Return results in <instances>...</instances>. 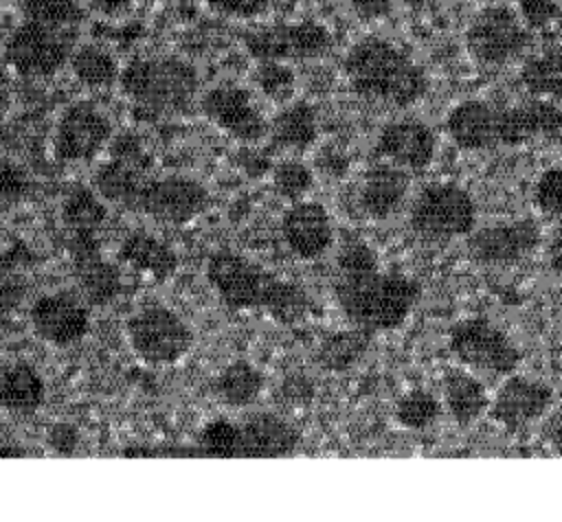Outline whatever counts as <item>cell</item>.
I'll return each instance as SVG.
<instances>
[{
	"label": "cell",
	"instance_id": "1",
	"mask_svg": "<svg viewBox=\"0 0 562 522\" xmlns=\"http://www.w3.org/2000/svg\"><path fill=\"white\" fill-rule=\"evenodd\" d=\"M206 281L231 309H266L279 322L301 320L312 305L310 296L296 283L283 281L231 250L209 257Z\"/></svg>",
	"mask_w": 562,
	"mask_h": 522
},
{
	"label": "cell",
	"instance_id": "2",
	"mask_svg": "<svg viewBox=\"0 0 562 522\" xmlns=\"http://www.w3.org/2000/svg\"><path fill=\"white\" fill-rule=\"evenodd\" d=\"M342 70L358 97L395 107L413 105L428 90L426 72L400 46L373 35L347 50Z\"/></svg>",
	"mask_w": 562,
	"mask_h": 522
},
{
	"label": "cell",
	"instance_id": "3",
	"mask_svg": "<svg viewBox=\"0 0 562 522\" xmlns=\"http://www.w3.org/2000/svg\"><path fill=\"white\" fill-rule=\"evenodd\" d=\"M119 88L140 118H162L191 112L200 79L180 57H138L119 75Z\"/></svg>",
	"mask_w": 562,
	"mask_h": 522
},
{
	"label": "cell",
	"instance_id": "4",
	"mask_svg": "<svg viewBox=\"0 0 562 522\" xmlns=\"http://www.w3.org/2000/svg\"><path fill=\"white\" fill-rule=\"evenodd\" d=\"M334 292L347 320L369 333L402 325L419 298V285L415 281L400 274H384L380 268L340 274Z\"/></svg>",
	"mask_w": 562,
	"mask_h": 522
},
{
	"label": "cell",
	"instance_id": "5",
	"mask_svg": "<svg viewBox=\"0 0 562 522\" xmlns=\"http://www.w3.org/2000/svg\"><path fill=\"white\" fill-rule=\"evenodd\" d=\"M77 39V29H57L22 18L4 42L2 59L22 77H53L68 64Z\"/></svg>",
	"mask_w": 562,
	"mask_h": 522
},
{
	"label": "cell",
	"instance_id": "6",
	"mask_svg": "<svg viewBox=\"0 0 562 522\" xmlns=\"http://www.w3.org/2000/svg\"><path fill=\"white\" fill-rule=\"evenodd\" d=\"M125 329L132 351L154 366L180 362L193 344L187 320L165 305L140 307L127 318Z\"/></svg>",
	"mask_w": 562,
	"mask_h": 522
},
{
	"label": "cell",
	"instance_id": "7",
	"mask_svg": "<svg viewBox=\"0 0 562 522\" xmlns=\"http://www.w3.org/2000/svg\"><path fill=\"white\" fill-rule=\"evenodd\" d=\"M476 222V204L472 195L450 182L424 186L411 206L413 230L432 241L470 235Z\"/></svg>",
	"mask_w": 562,
	"mask_h": 522
},
{
	"label": "cell",
	"instance_id": "8",
	"mask_svg": "<svg viewBox=\"0 0 562 522\" xmlns=\"http://www.w3.org/2000/svg\"><path fill=\"white\" fill-rule=\"evenodd\" d=\"M244 48L255 61H305L325 55L334 39L327 26L303 22H274L244 33Z\"/></svg>",
	"mask_w": 562,
	"mask_h": 522
},
{
	"label": "cell",
	"instance_id": "9",
	"mask_svg": "<svg viewBox=\"0 0 562 522\" xmlns=\"http://www.w3.org/2000/svg\"><path fill=\"white\" fill-rule=\"evenodd\" d=\"M529 44V29L507 4L481 9L465 29V48L481 66H503Z\"/></svg>",
	"mask_w": 562,
	"mask_h": 522
},
{
	"label": "cell",
	"instance_id": "10",
	"mask_svg": "<svg viewBox=\"0 0 562 522\" xmlns=\"http://www.w3.org/2000/svg\"><path fill=\"white\" fill-rule=\"evenodd\" d=\"M450 353L468 368L509 375L520 362V353L509 336L487 318H465L448 333Z\"/></svg>",
	"mask_w": 562,
	"mask_h": 522
},
{
	"label": "cell",
	"instance_id": "11",
	"mask_svg": "<svg viewBox=\"0 0 562 522\" xmlns=\"http://www.w3.org/2000/svg\"><path fill=\"white\" fill-rule=\"evenodd\" d=\"M200 112L231 138L255 145L268 136L270 123L257 107L252 92L239 83L222 81L211 86L198 101Z\"/></svg>",
	"mask_w": 562,
	"mask_h": 522
},
{
	"label": "cell",
	"instance_id": "12",
	"mask_svg": "<svg viewBox=\"0 0 562 522\" xmlns=\"http://www.w3.org/2000/svg\"><path fill=\"white\" fill-rule=\"evenodd\" d=\"M112 123L92 101H75L64 107L53 129V154L59 162L92 160L110 140Z\"/></svg>",
	"mask_w": 562,
	"mask_h": 522
},
{
	"label": "cell",
	"instance_id": "13",
	"mask_svg": "<svg viewBox=\"0 0 562 522\" xmlns=\"http://www.w3.org/2000/svg\"><path fill=\"white\" fill-rule=\"evenodd\" d=\"M206 206L209 191L202 182L182 173H171L162 178H147L134 211H140L156 222L180 226L204 213Z\"/></svg>",
	"mask_w": 562,
	"mask_h": 522
},
{
	"label": "cell",
	"instance_id": "14",
	"mask_svg": "<svg viewBox=\"0 0 562 522\" xmlns=\"http://www.w3.org/2000/svg\"><path fill=\"white\" fill-rule=\"evenodd\" d=\"M29 320L40 340L59 349L77 344L90 327L88 307L68 292L35 298L29 309Z\"/></svg>",
	"mask_w": 562,
	"mask_h": 522
},
{
	"label": "cell",
	"instance_id": "15",
	"mask_svg": "<svg viewBox=\"0 0 562 522\" xmlns=\"http://www.w3.org/2000/svg\"><path fill=\"white\" fill-rule=\"evenodd\" d=\"M538 241L540 228L533 219H514L485 226L470 235L468 252L479 263L507 265L533 252Z\"/></svg>",
	"mask_w": 562,
	"mask_h": 522
},
{
	"label": "cell",
	"instance_id": "16",
	"mask_svg": "<svg viewBox=\"0 0 562 522\" xmlns=\"http://www.w3.org/2000/svg\"><path fill=\"white\" fill-rule=\"evenodd\" d=\"M553 404V390L538 379L509 375L498 388L490 415L505 430H520L544 417Z\"/></svg>",
	"mask_w": 562,
	"mask_h": 522
},
{
	"label": "cell",
	"instance_id": "17",
	"mask_svg": "<svg viewBox=\"0 0 562 522\" xmlns=\"http://www.w3.org/2000/svg\"><path fill=\"white\" fill-rule=\"evenodd\" d=\"M281 235L299 259H318L334 243V226L327 208L318 202H290L281 217Z\"/></svg>",
	"mask_w": 562,
	"mask_h": 522
},
{
	"label": "cell",
	"instance_id": "18",
	"mask_svg": "<svg viewBox=\"0 0 562 522\" xmlns=\"http://www.w3.org/2000/svg\"><path fill=\"white\" fill-rule=\"evenodd\" d=\"M435 134L419 121H393L382 127L375 154L406 171H424L435 158Z\"/></svg>",
	"mask_w": 562,
	"mask_h": 522
},
{
	"label": "cell",
	"instance_id": "19",
	"mask_svg": "<svg viewBox=\"0 0 562 522\" xmlns=\"http://www.w3.org/2000/svg\"><path fill=\"white\" fill-rule=\"evenodd\" d=\"M562 129V110L547 99H531L498 112V143L520 147L536 138L558 136Z\"/></svg>",
	"mask_w": 562,
	"mask_h": 522
},
{
	"label": "cell",
	"instance_id": "20",
	"mask_svg": "<svg viewBox=\"0 0 562 522\" xmlns=\"http://www.w3.org/2000/svg\"><path fill=\"white\" fill-rule=\"evenodd\" d=\"M411 175L406 169L384 160L373 164L360 184L358 204L364 215L373 219L391 217L408 193Z\"/></svg>",
	"mask_w": 562,
	"mask_h": 522
},
{
	"label": "cell",
	"instance_id": "21",
	"mask_svg": "<svg viewBox=\"0 0 562 522\" xmlns=\"http://www.w3.org/2000/svg\"><path fill=\"white\" fill-rule=\"evenodd\" d=\"M446 129L452 143L465 151L487 149L498 143V110L479 99L461 101L448 112Z\"/></svg>",
	"mask_w": 562,
	"mask_h": 522
},
{
	"label": "cell",
	"instance_id": "22",
	"mask_svg": "<svg viewBox=\"0 0 562 522\" xmlns=\"http://www.w3.org/2000/svg\"><path fill=\"white\" fill-rule=\"evenodd\" d=\"M239 456H283L299 445V430L272 412H255L241 423Z\"/></svg>",
	"mask_w": 562,
	"mask_h": 522
},
{
	"label": "cell",
	"instance_id": "23",
	"mask_svg": "<svg viewBox=\"0 0 562 522\" xmlns=\"http://www.w3.org/2000/svg\"><path fill=\"white\" fill-rule=\"evenodd\" d=\"M46 384L29 362H15L0 373V408L13 417H31L44 404Z\"/></svg>",
	"mask_w": 562,
	"mask_h": 522
},
{
	"label": "cell",
	"instance_id": "24",
	"mask_svg": "<svg viewBox=\"0 0 562 522\" xmlns=\"http://www.w3.org/2000/svg\"><path fill=\"white\" fill-rule=\"evenodd\" d=\"M72 254L77 261V274L79 283L94 305H103L119 292V274L116 270L101 259L99 248L92 239V235H72Z\"/></svg>",
	"mask_w": 562,
	"mask_h": 522
},
{
	"label": "cell",
	"instance_id": "25",
	"mask_svg": "<svg viewBox=\"0 0 562 522\" xmlns=\"http://www.w3.org/2000/svg\"><path fill=\"white\" fill-rule=\"evenodd\" d=\"M270 145L279 151H305L318 136V118L310 103L288 101L270 121Z\"/></svg>",
	"mask_w": 562,
	"mask_h": 522
},
{
	"label": "cell",
	"instance_id": "26",
	"mask_svg": "<svg viewBox=\"0 0 562 522\" xmlns=\"http://www.w3.org/2000/svg\"><path fill=\"white\" fill-rule=\"evenodd\" d=\"M119 257L134 270L158 281L169 279L178 270V254L147 230L130 232L119 246Z\"/></svg>",
	"mask_w": 562,
	"mask_h": 522
},
{
	"label": "cell",
	"instance_id": "27",
	"mask_svg": "<svg viewBox=\"0 0 562 522\" xmlns=\"http://www.w3.org/2000/svg\"><path fill=\"white\" fill-rule=\"evenodd\" d=\"M145 180H147V175H145L143 167H136V164L119 160V158H110L94 171L92 189L105 202L134 208Z\"/></svg>",
	"mask_w": 562,
	"mask_h": 522
},
{
	"label": "cell",
	"instance_id": "28",
	"mask_svg": "<svg viewBox=\"0 0 562 522\" xmlns=\"http://www.w3.org/2000/svg\"><path fill=\"white\" fill-rule=\"evenodd\" d=\"M443 401L452 419L461 425H470L490 408V397L485 386L474 375L461 373V371H454L446 377Z\"/></svg>",
	"mask_w": 562,
	"mask_h": 522
},
{
	"label": "cell",
	"instance_id": "29",
	"mask_svg": "<svg viewBox=\"0 0 562 522\" xmlns=\"http://www.w3.org/2000/svg\"><path fill=\"white\" fill-rule=\"evenodd\" d=\"M68 66L72 70V77L90 90H103L119 83V61L108 48L99 44H77L68 59Z\"/></svg>",
	"mask_w": 562,
	"mask_h": 522
},
{
	"label": "cell",
	"instance_id": "30",
	"mask_svg": "<svg viewBox=\"0 0 562 522\" xmlns=\"http://www.w3.org/2000/svg\"><path fill=\"white\" fill-rule=\"evenodd\" d=\"M59 215L72 235H94L108 219V206L92 186H75L64 197Z\"/></svg>",
	"mask_w": 562,
	"mask_h": 522
},
{
	"label": "cell",
	"instance_id": "31",
	"mask_svg": "<svg viewBox=\"0 0 562 522\" xmlns=\"http://www.w3.org/2000/svg\"><path fill=\"white\" fill-rule=\"evenodd\" d=\"M215 393L217 397L233 406V408H246L257 401V397L263 390V375L259 368H255L246 360H237L226 364L220 375L215 377Z\"/></svg>",
	"mask_w": 562,
	"mask_h": 522
},
{
	"label": "cell",
	"instance_id": "32",
	"mask_svg": "<svg viewBox=\"0 0 562 522\" xmlns=\"http://www.w3.org/2000/svg\"><path fill=\"white\" fill-rule=\"evenodd\" d=\"M520 83L540 99L562 94V48H544L527 57L520 68Z\"/></svg>",
	"mask_w": 562,
	"mask_h": 522
},
{
	"label": "cell",
	"instance_id": "33",
	"mask_svg": "<svg viewBox=\"0 0 562 522\" xmlns=\"http://www.w3.org/2000/svg\"><path fill=\"white\" fill-rule=\"evenodd\" d=\"M367 344H369V331L364 329L356 327L353 331H338L327 336L321 342L316 351V360L327 371H345L362 358V353L367 351Z\"/></svg>",
	"mask_w": 562,
	"mask_h": 522
},
{
	"label": "cell",
	"instance_id": "34",
	"mask_svg": "<svg viewBox=\"0 0 562 522\" xmlns=\"http://www.w3.org/2000/svg\"><path fill=\"white\" fill-rule=\"evenodd\" d=\"M20 13L24 20L77 31L86 20V9L79 0H20Z\"/></svg>",
	"mask_w": 562,
	"mask_h": 522
},
{
	"label": "cell",
	"instance_id": "35",
	"mask_svg": "<svg viewBox=\"0 0 562 522\" xmlns=\"http://www.w3.org/2000/svg\"><path fill=\"white\" fill-rule=\"evenodd\" d=\"M252 81L266 99L281 105L292 99L296 88V77L288 61H257L252 70Z\"/></svg>",
	"mask_w": 562,
	"mask_h": 522
},
{
	"label": "cell",
	"instance_id": "36",
	"mask_svg": "<svg viewBox=\"0 0 562 522\" xmlns=\"http://www.w3.org/2000/svg\"><path fill=\"white\" fill-rule=\"evenodd\" d=\"M272 186L281 197L299 202L312 191L314 171L299 158H285L272 167Z\"/></svg>",
	"mask_w": 562,
	"mask_h": 522
},
{
	"label": "cell",
	"instance_id": "37",
	"mask_svg": "<svg viewBox=\"0 0 562 522\" xmlns=\"http://www.w3.org/2000/svg\"><path fill=\"white\" fill-rule=\"evenodd\" d=\"M439 417V401L428 390H411L400 397L395 406V419L408 430L428 428Z\"/></svg>",
	"mask_w": 562,
	"mask_h": 522
},
{
	"label": "cell",
	"instance_id": "38",
	"mask_svg": "<svg viewBox=\"0 0 562 522\" xmlns=\"http://www.w3.org/2000/svg\"><path fill=\"white\" fill-rule=\"evenodd\" d=\"M200 447L211 456H239L241 428L228 419H215L200 432Z\"/></svg>",
	"mask_w": 562,
	"mask_h": 522
},
{
	"label": "cell",
	"instance_id": "39",
	"mask_svg": "<svg viewBox=\"0 0 562 522\" xmlns=\"http://www.w3.org/2000/svg\"><path fill=\"white\" fill-rule=\"evenodd\" d=\"M533 197L542 213L551 217H562V167L547 169L538 178Z\"/></svg>",
	"mask_w": 562,
	"mask_h": 522
},
{
	"label": "cell",
	"instance_id": "40",
	"mask_svg": "<svg viewBox=\"0 0 562 522\" xmlns=\"http://www.w3.org/2000/svg\"><path fill=\"white\" fill-rule=\"evenodd\" d=\"M336 263L340 274H358L380 268L375 252L360 239H347L338 250Z\"/></svg>",
	"mask_w": 562,
	"mask_h": 522
},
{
	"label": "cell",
	"instance_id": "41",
	"mask_svg": "<svg viewBox=\"0 0 562 522\" xmlns=\"http://www.w3.org/2000/svg\"><path fill=\"white\" fill-rule=\"evenodd\" d=\"M518 15L529 31H544L560 18L555 0H518Z\"/></svg>",
	"mask_w": 562,
	"mask_h": 522
},
{
	"label": "cell",
	"instance_id": "42",
	"mask_svg": "<svg viewBox=\"0 0 562 522\" xmlns=\"http://www.w3.org/2000/svg\"><path fill=\"white\" fill-rule=\"evenodd\" d=\"M274 0H206L209 9L224 15V18H237L248 20L255 15H261L270 9Z\"/></svg>",
	"mask_w": 562,
	"mask_h": 522
},
{
	"label": "cell",
	"instance_id": "43",
	"mask_svg": "<svg viewBox=\"0 0 562 522\" xmlns=\"http://www.w3.org/2000/svg\"><path fill=\"white\" fill-rule=\"evenodd\" d=\"M29 191L26 173L11 160L0 158V197L20 200Z\"/></svg>",
	"mask_w": 562,
	"mask_h": 522
},
{
	"label": "cell",
	"instance_id": "44",
	"mask_svg": "<svg viewBox=\"0 0 562 522\" xmlns=\"http://www.w3.org/2000/svg\"><path fill=\"white\" fill-rule=\"evenodd\" d=\"M110 143H112V147H110L112 158L132 162V164L143 167V169L147 167V164H145V162H147V156H145L143 145H140V140H138L136 134H119V136L112 138Z\"/></svg>",
	"mask_w": 562,
	"mask_h": 522
},
{
	"label": "cell",
	"instance_id": "45",
	"mask_svg": "<svg viewBox=\"0 0 562 522\" xmlns=\"http://www.w3.org/2000/svg\"><path fill=\"white\" fill-rule=\"evenodd\" d=\"M395 0H349L353 13L360 20H380L391 13Z\"/></svg>",
	"mask_w": 562,
	"mask_h": 522
},
{
	"label": "cell",
	"instance_id": "46",
	"mask_svg": "<svg viewBox=\"0 0 562 522\" xmlns=\"http://www.w3.org/2000/svg\"><path fill=\"white\" fill-rule=\"evenodd\" d=\"M48 445L61 454H68L75 450L77 445V432L72 425H66V423H59L55 425L50 432H48Z\"/></svg>",
	"mask_w": 562,
	"mask_h": 522
},
{
	"label": "cell",
	"instance_id": "47",
	"mask_svg": "<svg viewBox=\"0 0 562 522\" xmlns=\"http://www.w3.org/2000/svg\"><path fill=\"white\" fill-rule=\"evenodd\" d=\"M86 2L105 18H121L132 9V0H86Z\"/></svg>",
	"mask_w": 562,
	"mask_h": 522
},
{
	"label": "cell",
	"instance_id": "48",
	"mask_svg": "<svg viewBox=\"0 0 562 522\" xmlns=\"http://www.w3.org/2000/svg\"><path fill=\"white\" fill-rule=\"evenodd\" d=\"M547 263H549V268H551L558 276H562V237H558V239H553V241L549 243Z\"/></svg>",
	"mask_w": 562,
	"mask_h": 522
},
{
	"label": "cell",
	"instance_id": "49",
	"mask_svg": "<svg viewBox=\"0 0 562 522\" xmlns=\"http://www.w3.org/2000/svg\"><path fill=\"white\" fill-rule=\"evenodd\" d=\"M13 263H15L13 252H11V250H2V248H0V279L9 276V272H11Z\"/></svg>",
	"mask_w": 562,
	"mask_h": 522
},
{
	"label": "cell",
	"instance_id": "50",
	"mask_svg": "<svg viewBox=\"0 0 562 522\" xmlns=\"http://www.w3.org/2000/svg\"><path fill=\"white\" fill-rule=\"evenodd\" d=\"M7 101H9V81H7L4 72L0 70V110L7 105Z\"/></svg>",
	"mask_w": 562,
	"mask_h": 522
},
{
	"label": "cell",
	"instance_id": "51",
	"mask_svg": "<svg viewBox=\"0 0 562 522\" xmlns=\"http://www.w3.org/2000/svg\"><path fill=\"white\" fill-rule=\"evenodd\" d=\"M0 456H24V452L15 450V447H4V450H0Z\"/></svg>",
	"mask_w": 562,
	"mask_h": 522
},
{
	"label": "cell",
	"instance_id": "52",
	"mask_svg": "<svg viewBox=\"0 0 562 522\" xmlns=\"http://www.w3.org/2000/svg\"><path fill=\"white\" fill-rule=\"evenodd\" d=\"M400 2H404L406 7H413V9H419V7H424V4H428L430 0H400Z\"/></svg>",
	"mask_w": 562,
	"mask_h": 522
}]
</instances>
